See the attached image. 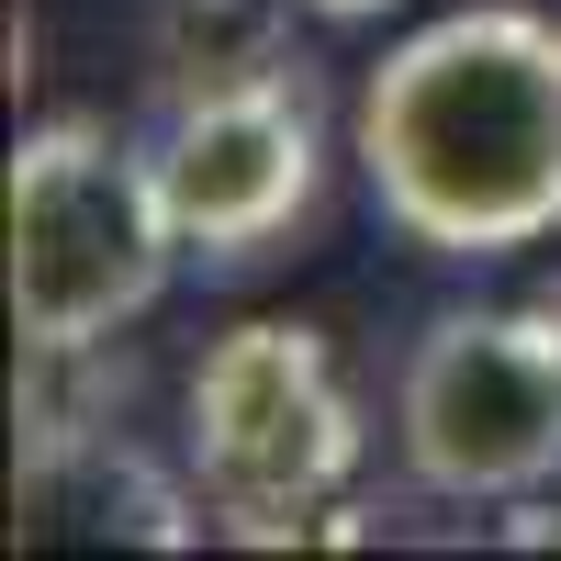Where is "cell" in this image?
I'll return each instance as SVG.
<instances>
[{"instance_id": "obj_1", "label": "cell", "mask_w": 561, "mask_h": 561, "mask_svg": "<svg viewBox=\"0 0 561 561\" xmlns=\"http://www.w3.org/2000/svg\"><path fill=\"white\" fill-rule=\"evenodd\" d=\"M348 147L382 225L427 259H517L561 237V23L460 0L382 45Z\"/></svg>"}, {"instance_id": "obj_5", "label": "cell", "mask_w": 561, "mask_h": 561, "mask_svg": "<svg viewBox=\"0 0 561 561\" xmlns=\"http://www.w3.org/2000/svg\"><path fill=\"white\" fill-rule=\"evenodd\" d=\"M158 180L180 214V248L203 270H248L270 259L325 192V90L314 68H270L237 90H203V102L158 113Z\"/></svg>"}, {"instance_id": "obj_8", "label": "cell", "mask_w": 561, "mask_h": 561, "mask_svg": "<svg viewBox=\"0 0 561 561\" xmlns=\"http://www.w3.org/2000/svg\"><path fill=\"white\" fill-rule=\"evenodd\" d=\"M304 12H325V23H382V12H404V0H304Z\"/></svg>"}, {"instance_id": "obj_6", "label": "cell", "mask_w": 561, "mask_h": 561, "mask_svg": "<svg viewBox=\"0 0 561 561\" xmlns=\"http://www.w3.org/2000/svg\"><path fill=\"white\" fill-rule=\"evenodd\" d=\"M23 528L34 539H135V550H192L203 505L192 483L147 460L135 438H113L102 415L68 404H23Z\"/></svg>"}, {"instance_id": "obj_7", "label": "cell", "mask_w": 561, "mask_h": 561, "mask_svg": "<svg viewBox=\"0 0 561 561\" xmlns=\"http://www.w3.org/2000/svg\"><path fill=\"white\" fill-rule=\"evenodd\" d=\"M293 0H158L147 12V90L169 102H203V90H237L293 68Z\"/></svg>"}, {"instance_id": "obj_4", "label": "cell", "mask_w": 561, "mask_h": 561, "mask_svg": "<svg viewBox=\"0 0 561 561\" xmlns=\"http://www.w3.org/2000/svg\"><path fill=\"white\" fill-rule=\"evenodd\" d=\"M393 449L438 505L561 483V304H449L393 370Z\"/></svg>"}, {"instance_id": "obj_3", "label": "cell", "mask_w": 561, "mask_h": 561, "mask_svg": "<svg viewBox=\"0 0 561 561\" xmlns=\"http://www.w3.org/2000/svg\"><path fill=\"white\" fill-rule=\"evenodd\" d=\"M359 449L370 427L348 370L293 314L225 325L180 382V460L237 539H304V517L337 505V483L359 472Z\"/></svg>"}, {"instance_id": "obj_2", "label": "cell", "mask_w": 561, "mask_h": 561, "mask_svg": "<svg viewBox=\"0 0 561 561\" xmlns=\"http://www.w3.org/2000/svg\"><path fill=\"white\" fill-rule=\"evenodd\" d=\"M192 259L169 214L158 147L102 113H45L12 135V325L23 359H90L135 314H158L169 270Z\"/></svg>"}]
</instances>
